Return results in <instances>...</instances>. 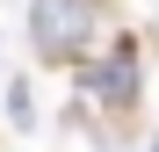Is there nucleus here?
Listing matches in <instances>:
<instances>
[{
    "label": "nucleus",
    "mask_w": 159,
    "mask_h": 152,
    "mask_svg": "<svg viewBox=\"0 0 159 152\" xmlns=\"http://www.w3.org/2000/svg\"><path fill=\"white\" fill-rule=\"evenodd\" d=\"M29 44L43 65H87L94 51H109V0H29Z\"/></svg>",
    "instance_id": "f257e3e1"
},
{
    "label": "nucleus",
    "mask_w": 159,
    "mask_h": 152,
    "mask_svg": "<svg viewBox=\"0 0 159 152\" xmlns=\"http://www.w3.org/2000/svg\"><path fill=\"white\" fill-rule=\"evenodd\" d=\"M80 94H94L101 109H130L138 101V51H130V36H116L101 58L80 65Z\"/></svg>",
    "instance_id": "f03ea898"
}]
</instances>
